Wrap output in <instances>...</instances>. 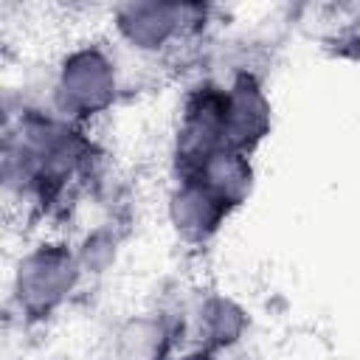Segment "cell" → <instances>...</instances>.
Masks as SVG:
<instances>
[{"instance_id": "obj_1", "label": "cell", "mask_w": 360, "mask_h": 360, "mask_svg": "<svg viewBox=\"0 0 360 360\" xmlns=\"http://www.w3.org/2000/svg\"><path fill=\"white\" fill-rule=\"evenodd\" d=\"M56 104L70 118H90L115 98V68L101 48L70 51L56 73Z\"/></svg>"}, {"instance_id": "obj_5", "label": "cell", "mask_w": 360, "mask_h": 360, "mask_svg": "<svg viewBox=\"0 0 360 360\" xmlns=\"http://www.w3.org/2000/svg\"><path fill=\"white\" fill-rule=\"evenodd\" d=\"M225 211H228V202L219 200L211 188H205L197 180H186L172 197L174 228L188 239H205L208 233H214Z\"/></svg>"}, {"instance_id": "obj_3", "label": "cell", "mask_w": 360, "mask_h": 360, "mask_svg": "<svg viewBox=\"0 0 360 360\" xmlns=\"http://www.w3.org/2000/svg\"><path fill=\"white\" fill-rule=\"evenodd\" d=\"M270 121V110L259 87L248 79L236 82L231 90H225L222 101V143L228 149L245 152L250 143H256Z\"/></svg>"}, {"instance_id": "obj_4", "label": "cell", "mask_w": 360, "mask_h": 360, "mask_svg": "<svg viewBox=\"0 0 360 360\" xmlns=\"http://www.w3.org/2000/svg\"><path fill=\"white\" fill-rule=\"evenodd\" d=\"M183 11L186 8L180 6L163 3H127L115 11V25L121 37L132 42V48L158 51L174 37L177 25L183 22Z\"/></svg>"}, {"instance_id": "obj_2", "label": "cell", "mask_w": 360, "mask_h": 360, "mask_svg": "<svg viewBox=\"0 0 360 360\" xmlns=\"http://www.w3.org/2000/svg\"><path fill=\"white\" fill-rule=\"evenodd\" d=\"M76 259L62 245H39L28 250L14 270V298L28 315H48L73 290Z\"/></svg>"}]
</instances>
